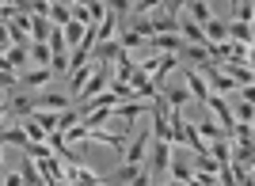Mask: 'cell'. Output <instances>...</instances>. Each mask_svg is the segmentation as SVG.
Segmentation results:
<instances>
[{
  "instance_id": "obj_1",
  "label": "cell",
  "mask_w": 255,
  "mask_h": 186,
  "mask_svg": "<svg viewBox=\"0 0 255 186\" xmlns=\"http://www.w3.org/2000/svg\"><path fill=\"white\" fill-rule=\"evenodd\" d=\"M34 164H38V175H42V183H69L65 179V164L57 160V156H34Z\"/></svg>"
},
{
  "instance_id": "obj_2",
  "label": "cell",
  "mask_w": 255,
  "mask_h": 186,
  "mask_svg": "<svg viewBox=\"0 0 255 186\" xmlns=\"http://www.w3.org/2000/svg\"><path fill=\"white\" fill-rule=\"evenodd\" d=\"M149 171H145V164H126L122 160V167H118L115 175H103V183H149Z\"/></svg>"
},
{
  "instance_id": "obj_3",
  "label": "cell",
  "mask_w": 255,
  "mask_h": 186,
  "mask_svg": "<svg viewBox=\"0 0 255 186\" xmlns=\"http://www.w3.org/2000/svg\"><path fill=\"white\" fill-rule=\"evenodd\" d=\"M168 160H171V141H156V137H152V164H149V175H152V179H164V175H168Z\"/></svg>"
},
{
  "instance_id": "obj_4",
  "label": "cell",
  "mask_w": 255,
  "mask_h": 186,
  "mask_svg": "<svg viewBox=\"0 0 255 186\" xmlns=\"http://www.w3.org/2000/svg\"><path fill=\"white\" fill-rule=\"evenodd\" d=\"M53 80V69L50 65H27L19 73V88H46Z\"/></svg>"
},
{
  "instance_id": "obj_5",
  "label": "cell",
  "mask_w": 255,
  "mask_h": 186,
  "mask_svg": "<svg viewBox=\"0 0 255 186\" xmlns=\"http://www.w3.org/2000/svg\"><path fill=\"white\" fill-rule=\"evenodd\" d=\"M183 84H187L191 99L202 106V103H206V95H210V84L202 80V73H198V69H183Z\"/></svg>"
},
{
  "instance_id": "obj_6",
  "label": "cell",
  "mask_w": 255,
  "mask_h": 186,
  "mask_svg": "<svg viewBox=\"0 0 255 186\" xmlns=\"http://www.w3.org/2000/svg\"><path fill=\"white\" fill-rule=\"evenodd\" d=\"M65 179H69V183H88V186L103 183V175H99V171H92V167H84L80 160H73V164H65Z\"/></svg>"
},
{
  "instance_id": "obj_7",
  "label": "cell",
  "mask_w": 255,
  "mask_h": 186,
  "mask_svg": "<svg viewBox=\"0 0 255 186\" xmlns=\"http://www.w3.org/2000/svg\"><path fill=\"white\" fill-rule=\"evenodd\" d=\"M194 129H198V137H202L206 145H210L213 137H229V133H225V129H221V125H217V118H213V114L206 110V106H202V118L194 122Z\"/></svg>"
},
{
  "instance_id": "obj_8",
  "label": "cell",
  "mask_w": 255,
  "mask_h": 186,
  "mask_svg": "<svg viewBox=\"0 0 255 186\" xmlns=\"http://www.w3.org/2000/svg\"><path fill=\"white\" fill-rule=\"evenodd\" d=\"M149 141H152V129H141V133L133 137V145L122 148V152H126V164H145V148H149Z\"/></svg>"
},
{
  "instance_id": "obj_9",
  "label": "cell",
  "mask_w": 255,
  "mask_h": 186,
  "mask_svg": "<svg viewBox=\"0 0 255 186\" xmlns=\"http://www.w3.org/2000/svg\"><path fill=\"white\" fill-rule=\"evenodd\" d=\"M34 106H42V110H65V106H73V95L69 92H46L34 99Z\"/></svg>"
},
{
  "instance_id": "obj_10",
  "label": "cell",
  "mask_w": 255,
  "mask_h": 186,
  "mask_svg": "<svg viewBox=\"0 0 255 186\" xmlns=\"http://www.w3.org/2000/svg\"><path fill=\"white\" fill-rule=\"evenodd\" d=\"M225 31H229V38L233 42H240V46H252V23H244V19H229L225 23Z\"/></svg>"
},
{
  "instance_id": "obj_11",
  "label": "cell",
  "mask_w": 255,
  "mask_h": 186,
  "mask_svg": "<svg viewBox=\"0 0 255 186\" xmlns=\"http://www.w3.org/2000/svg\"><path fill=\"white\" fill-rule=\"evenodd\" d=\"M88 27H92V23H80V19H69V23H61V34H65V46H69V50H73L76 42L84 38V31Z\"/></svg>"
},
{
  "instance_id": "obj_12",
  "label": "cell",
  "mask_w": 255,
  "mask_h": 186,
  "mask_svg": "<svg viewBox=\"0 0 255 186\" xmlns=\"http://www.w3.org/2000/svg\"><path fill=\"white\" fill-rule=\"evenodd\" d=\"M179 11H187V15H191L194 23H206V19L213 15V11H210V0H187V4H183Z\"/></svg>"
},
{
  "instance_id": "obj_13",
  "label": "cell",
  "mask_w": 255,
  "mask_h": 186,
  "mask_svg": "<svg viewBox=\"0 0 255 186\" xmlns=\"http://www.w3.org/2000/svg\"><path fill=\"white\" fill-rule=\"evenodd\" d=\"M27 57H31V65H50V42H27Z\"/></svg>"
},
{
  "instance_id": "obj_14",
  "label": "cell",
  "mask_w": 255,
  "mask_h": 186,
  "mask_svg": "<svg viewBox=\"0 0 255 186\" xmlns=\"http://www.w3.org/2000/svg\"><path fill=\"white\" fill-rule=\"evenodd\" d=\"M202 31H206V42H225V38H229V31H225V19H217V15H210V19L202 23Z\"/></svg>"
},
{
  "instance_id": "obj_15",
  "label": "cell",
  "mask_w": 255,
  "mask_h": 186,
  "mask_svg": "<svg viewBox=\"0 0 255 186\" xmlns=\"http://www.w3.org/2000/svg\"><path fill=\"white\" fill-rule=\"evenodd\" d=\"M50 15H31V42H46L50 38Z\"/></svg>"
},
{
  "instance_id": "obj_16",
  "label": "cell",
  "mask_w": 255,
  "mask_h": 186,
  "mask_svg": "<svg viewBox=\"0 0 255 186\" xmlns=\"http://www.w3.org/2000/svg\"><path fill=\"white\" fill-rule=\"evenodd\" d=\"M69 19H73L69 0H53V4H50V23H57V27H61V23H69Z\"/></svg>"
},
{
  "instance_id": "obj_17",
  "label": "cell",
  "mask_w": 255,
  "mask_h": 186,
  "mask_svg": "<svg viewBox=\"0 0 255 186\" xmlns=\"http://www.w3.org/2000/svg\"><path fill=\"white\" fill-rule=\"evenodd\" d=\"M118 42H122V46H126V50H129V53L137 50V46H145V38H141V34H137V31H133V27H126V31L118 34Z\"/></svg>"
},
{
  "instance_id": "obj_18",
  "label": "cell",
  "mask_w": 255,
  "mask_h": 186,
  "mask_svg": "<svg viewBox=\"0 0 255 186\" xmlns=\"http://www.w3.org/2000/svg\"><path fill=\"white\" fill-rule=\"evenodd\" d=\"M23 179L27 183H42V175H38V164H34V156L23 152Z\"/></svg>"
},
{
  "instance_id": "obj_19",
  "label": "cell",
  "mask_w": 255,
  "mask_h": 186,
  "mask_svg": "<svg viewBox=\"0 0 255 186\" xmlns=\"http://www.w3.org/2000/svg\"><path fill=\"white\" fill-rule=\"evenodd\" d=\"M236 122H252L255 118V106H252V99H248V95H240V106H236Z\"/></svg>"
},
{
  "instance_id": "obj_20",
  "label": "cell",
  "mask_w": 255,
  "mask_h": 186,
  "mask_svg": "<svg viewBox=\"0 0 255 186\" xmlns=\"http://www.w3.org/2000/svg\"><path fill=\"white\" fill-rule=\"evenodd\" d=\"M19 88V73H11V69H0V92H15Z\"/></svg>"
},
{
  "instance_id": "obj_21",
  "label": "cell",
  "mask_w": 255,
  "mask_h": 186,
  "mask_svg": "<svg viewBox=\"0 0 255 186\" xmlns=\"http://www.w3.org/2000/svg\"><path fill=\"white\" fill-rule=\"evenodd\" d=\"M103 4H107V11H115L118 19H122V15L129 11V0H103Z\"/></svg>"
},
{
  "instance_id": "obj_22",
  "label": "cell",
  "mask_w": 255,
  "mask_h": 186,
  "mask_svg": "<svg viewBox=\"0 0 255 186\" xmlns=\"http://www.w3.org/2000/svg\"><path fill=\"white\" fill-rule=\"evenodd\" d=\"M8 125V110H4V103H0V129Z\"/></svg>"
},
{
  "instance_id": "obj_23",
  "label": "cell",
  "mask_w": 255,
  "mask_h": 186,
  "mask_svg": "<svg viewBox=\"0 0 255 186\" xmlns=\"http://www.w3.org/2000/svg\"><path fill=\"white\" fill-rule=\"evenodd\" d=\"M0 148H4V145H0ZM0 175H4V156H0Z\"/></svg>"
}]
</instances>
